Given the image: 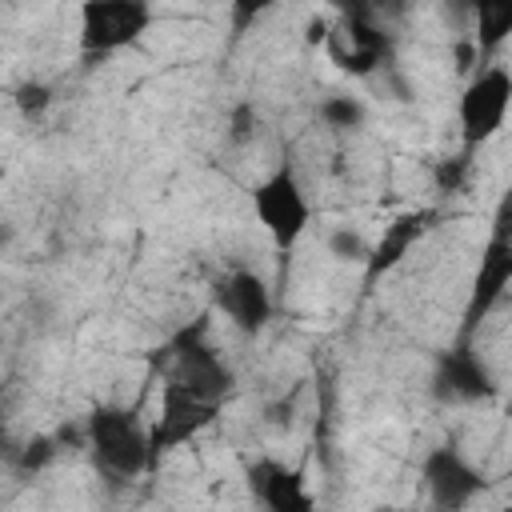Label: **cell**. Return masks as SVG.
Segmentation results:
<instances>
[{"label":"cell","instance_id":"8992f818","mask_svg":"<svg viewBox=\"0 0 512 512\" xmlns=\"http://www.w3.org/2000/svg\"><path fill=\"white\" fill-rule=\"evenodd\" d=\"M220 408L216 400H204L172 380L160 384V408H156V420L148 424V452H152V468L180 452L184 444H192L200 432H208L216 420H220Z\"/></svg>","mask_w":512,"mask_h":512},{"label":"cell","instance_id":"5b68a950","mask_svg":"<svg viewBox=\"0 0 512 512\" xmlns=\"http://www.w3.org/2000/svg\"><path fill=\"white\" fill-rule=\"evenodd\" d=\"M164 352H168V372H164V380H172V384H180V388H188V392H196V396H204V400H216V404L228 400V392H232V384H236V372H232V364L220 356V348L208 340V324H204V320L180 328V332L164 344Z\"/></svg>","mask_w":512,"mask_h":512},{"label":"cell","instance_id":"3957f363","mask_svg":"<svg viewBox=\"0 0 512 512\" xmlns=\"http://www.w3.org/2000/svg\"><path fill=\"white\" fill-rule=\"evenodd\" d=\"M512 112V72L500 60H484L476 72H468L460 100H456V128L460 144L468 152H480L488 140L500 136Z\"/></svg>","mask_w":512,"mask_h":512},{"label":"cell","instance_id":"d6986e66","mask_svg":"<svg viewBox=\"0 0 512 512\" xmlns=\"http://www.w3.org/2000/svg\"><path fill=\"white\" fill-rule=\"evenodd\" d=\"M256 132H260V108H256L252 100H236V104L228 108V128H224L228 144L244 148V144L256 140Z\"/></svg>","mask_w":512,"mask_h":512},{"label":"cell","instance_id":"6da1fadb","mask_svg":"<svg viewBox=\"0 0 512 512\" xmlns=\"http://www.w3.org/2000/svg\"><path fill=\"white\" fill-rule=\"evenodd\" d=\"M84 448L92 452V464L116 480L132 484L144 472H152V452H148V424L140 420L136 408L124 404H96L84 416Z\"/></svg>","mask_w":512,"mask_h":512},{"label":"cell","instance_id":"277c9868","mask_svg":"<svg viewBox=\"0 0 512 512\" xmlns=\"http://www.w3.org/2000/svg\"><path fill=\"white\" fill-rule=\"evenodd\" d=\"M156 8L148 0H84L76 12V40L88 60L116 56L148 36Z\"/></svg>","mask_w":512,"mask_h":512},{"label":"cell","instance_id":"ba28073f","mask_svg":"<svg viewBox=\"0 0 512 512\" xmlns=\"http://www.w3.org/2000/svg\"><path fill=\"white\" fill-rule=\"evenodd\" d=\"M328 56L336 60V68L344 76H372L392 60V36L372 20L368 8H348L340 16V24L328 28Z\"/></svg>","mask_w":512,"mask_h":512},{"label":"cell","instance_id":"603a6c76","mask_svg":"<svg viewBox=\"0 0 512 512\" xmlns=\"http://www.w3.org/2000/svg\"><path fill=\"white\" fill-rule=\"evenodd\" d=\"M328 28H332V24H328L324 16L308 20V44H324V40H328Z\"/></svg>","mask_w":512,"mask_h":512},{"label":"cell","instance_id":"8fae6325","mask_svg":"<svg viewBox=\"0 0 512 512\" xmlns=\"http://www.w3.org/2000/svg\"><path fill=\"white\" fill-rule=\"evenodd\" d=\"M508 284H512V236H508V200H504L500 204V216L492 224V236H488V244L480 252V268L472 276L464 320L468 324L488 320V312L508 296Z\"/></svg>","mask_w":512,"mask_h":512},{"label":"cell","instance_id":"44dd1931","mask_svg":"<svg viewBox=\"0 0 512 512\" xmlns=\"http://www.w3.org/2000/svg\"><path fill=\"white\" fill-rule=\"evenodd\" d=\"M264 12H272V4H252V0H232L228 4V20H232V32H248Z\"/></svg>","mask_w":512,"mask_h":512},{"label":"cell","instance_id":"4fadbf2b","mask_svg":"<svg viewBox=\"0 0 512 512\" xmlns=\"http://www.w3.org/2000/svg\"><path fill=\"white\" fill-rule=\"evenodd\" d=\"M432 224H436V212H432V208H404V212H396V216L384 224V232L368 244L364 284L372 288L376 280H384L388 272H396V268L408 260V252L432 232Z\"/></svg>","mask_w":512,"mask_h":512},{"label":"cell","instance_id":"7402d4cb","mask_svg":"<svg viewBox=\"0 0 512 512\" xmlns=\"http://www.w3.org/2000/svg\"><path fill=\"white\" fill-rule=\"evenodd\" d=\"M292 420H296V404H292V400H280V404L268 408V424H276V428H292Z\"/></svg>","mask_w":512,"mask_h":512},{"label":"cell","instance_id":"52a82bcc","mask_svg":"<svg viewBox=\"0 0 512 512\" xmlns=\"http://www.w3.org/2000/svg\"><path fill=\"white\" fill-rule=\"evenodd\" d=\"M420 480H424L432 512H468L488 488L484 472L456 444H436L432 452H424Z\"/></svg>","mask_w":512,"mask_h":512},{"label":"cell","instance_id":"30bf717a","mask_svg":"<svg viewBox=\"0 0 512 512\" xmlns=\"http://www.w3.org/2000/svg\"><path fill=\"white\" fill-rule=\"evenodd\" d=\"M500 384L488 360L472 344H452L432 364V396L444 404H484L496 400Z\"/></svg>","mask_w":512,"mask_h":512},{"label":"cell","instance_id":"7c38bea8","mask_svg":"<svg viewBox=\"0 0 512 512\" xmlns=\"http://www.w3.org/2000/svg\"><path fill=\"white\" fill-rule=\"evenodd\" d=\"M248 496L260 504V512H316V492L308 488L304 472L288 460L260 456L244 472Z\"/></svg>","mask_w":512,"mask_h":512},{"label":"cell","instance_id":"2e32d148","mask_svg":"<svg viewBox=\"0 0 512 512\" xmlns=\"http://www.w3.org/2000/svg\"><path fill=\"white\" fill-rule=\"evenodd\" d=\"M52 104H56V88H52L48 80H40V76H24V80L12 88V108H16L20 120H28V124H40V120L52 112Z\"/></svg>","mask_w":512,"mask_h":512},{"label":"cell","instance_id":"e0dca14e","mask_svg":"<svg viewBox=\"0 0 512 512\" xmlns=\"http://www.w3.org/2000/svg\"><path fill=\"white\" fill-rule=\"evenodd\" d=\"M472 160H476V152H468V148H460V152H452V156H440V160L432 164V184H436V192H444V196L464 192V184H468V176H472Z\"/></svg>","mask_w":512,"mask_h":512},{"label":"cell","instance_id":"9c48e42d","mask_svg":"<svg viewBox=\"0 0 512 512\" xmlns=\"http://www.w3.org/2000/svg\"><path fill=\"white\" fill-rule=\"evenodd\" d=\"M212 304L228 320V328L240 332V336H260L272 324V316H276L272 284L256 268H244V264L228 268L212 284Z\"/></svg>","mask_w":512,"mask_h":512},{"label":"cell","instance_id":"5bb4252c","mask_svg":"<svg viewBox=\"0 0 512 512\" xmlns=\"http://www.w3.org/2000/svg\"><path fill=\"white\" fill-rule=\"evenodd\" d=\"M472 20H476V52L480 56H492L508 36H512V4H476L472 8Z\"/></svg>","mask_w":512,"mask_h":512},{"label":"cell","instance_id":"9a60e30c","mask_svg":"<svg viewBox=\"0 0 512 512\" xmlns=\"http://www.w3.org/2000/svg\"><path fill=\"white\" fill-rule=\"evenodd\" d=\"M316 116H320V124L332 128V132H356V128H364L368 108H364V100L352 96V92H332V96L320 100Z\"/></svg>","mask_w":512,"mask_h":512},{"label":"cell","instance_id":"cb8c5ba5","mask_svg":"<svg viewBox=\"0 0 512 512\" xmlns=\"http://www.w3.org/2000/svg\"><path fill=\"white\" fill-rule=\"evenodd\" d=\"M372 512H404V508H372Z\"/></svg>","mask_w":512,"mask_h":512},{"label":"cell","instance_id":"ac0fdd59","mask_svg":"<svg viewBox=\"0 0 512 512\" xmlns=\"http://www.w3.org/2000/svg\"><path fill=\"white\" fill-rule=\"evenodd\" d=\"M368 244L372 240L360 228H352V224H336L328 232V240H324V248H328V256L336 264H364L368 260Z\"/></svg>","mask_w":512,"mask_h":512},{"label":"cell","instance_id":"7a4b0ae2","mask_svg":"<svg viewBox=\"0 0 512 512\" xmlns=\"http://www.w3.org/2000/svg\"><path fill=\"white\" fill-rule=\"evenodd\" d=\"M248 204H252V216H256V224L264 228V236L276 252H292L304 240V232L312 228L308 188H304L300 172L288 160L276 164L272 172H264L248 188Z\"/></svg>","mask_w":512,"mask_h":512},{"label":"cell","instance_id":"ffe728a7","mask_svg":"<svg viewBox=\"0 0 512 512\" xmlns=\"http://www.w3.org/2000/svg\"><path fill=\"white\" fill-rule=\"evenodd\" d=\"M56 452H60L56 436H32V440L20 448V468H24V472H40V468H48V464L56 460Z\"/></svg>","mask_w":512,"mask_h":512}]
</instances>
